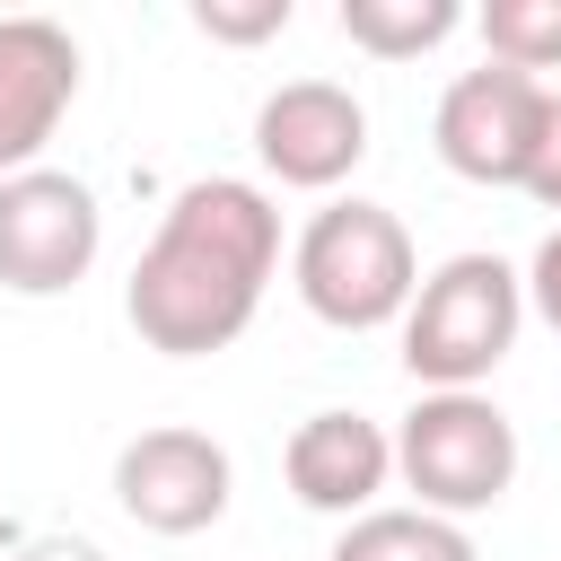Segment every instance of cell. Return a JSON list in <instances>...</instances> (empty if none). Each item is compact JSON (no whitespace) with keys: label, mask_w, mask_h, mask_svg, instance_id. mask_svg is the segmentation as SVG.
<instances>
[{"label":"cell","mask_w":561,"mask_h":561,"mask_svg":"<svg viewBox=\"0 0 561 561\" xmlns=\"http://www.w3.org/2000/svg\"><path fill=\"white\" fill-rule=\"evenodd\" d=\"M482 44H491V61H508V70H561V0H491L482 18Z\"/></svg>","instance_id":"obj_13"},{"label":"cell","mask_w":561,"mask_h":561,"mask_svg":"<svg viewBox=\"0 0 561 561\" xmlns=\"http://www.w3.org/2000/svg\"><path fill=\"white\" fill-rule=\"evenodd\" d=\"M526 307L561 333V228H552V237L535 245V263H526Z\"/></svg>","instance_id":"obj_15"},{"label":"cell","mask_w":561,"mask_h":561,"mask_svg":"<svg viewBox=\"0 0 561 561\" xmlns=\"http://www.w3.org/2000/svg\"><path fill=\"white\" fill-rule=\"evenodd\" d=\"M79 96V44L53 18H0V184L35 167Z\"/></svg>","instance_id":"obj_9"},{"label":"cell","mask_w":561,"mask_h":561,"mask_svg":"<svg viewBox=\"0 0 561 561\" xmlns=\"http://www.w3.org/2000/svg\"><path fill=\"white\" fill-rule=\"evenodd\" d=\"M324 561H482L473 535L456 517H430V508H368L342 526V543Z\"/></svg>","instance_id":"obj_11"},{"label":"cell","mask_w":561,"mask_h":561,"mask_svg":"<svg viewBox=\"0 0 561 561\" xmlns=\"http://www.w3.org/2000/svg\"><path fill=\"white\" fill-rule=\"evenodd\" d=\"M394 473L430 517L500 508L517 482V430L491 394H421L394 430Z\"/></svg>","instance_id":"obj_4"},{"label":"cell","mask_w":561,"mask_h":561,"mask_svg":"<svg viewBox=\"0 0 561 561\" xmlns=\"http://www.w3.org/2000/svg\"><path fill=\"white\" fill-rule=\"evenodd\" d=\"M456 26H465L456 0H342V35L377 61H412V53L447 44Z\"/></svg>","instance_id":"obj_12"},{"label":"cell","mask_w":561,"mask_h":561,"mask_svg":"<svg viewBox=\"0 0 561 561\" xmlns=\"http://www.w3.org/2000/svg\"><path fill=\"white\" fill-rule=\"evenodd\" d=\"M105 245V210L79 175L61 167H26L0 184V289L18 298H61L88 280Z\"/></svg>","instance_id":"obj_5"},{"label":"cell","mask_w":561,"mask_h":561,"mask_svg":"<svg viewBox=\"0 0 561 561\" xmlns=\"http://www.w3.org/2000/svg\"><path fill=\"white\" fill-rule=\"evenodd\" d=\"M526 193H535L543 210H561V96H552V114H543V149H535V175H526Z\"/></svg>","instance_id":"obj_16"},{"label":"cell","mask_w":561,"mask_h":561,"mask_svg":"<svg viewBox=\"0 0 561 561\" xmlns=\"http://www.w3.org/2000/svg\"><path fill=\"white\" fill-rule=\"evenodd\" d=\"M18 561H105L96 543H79V535H44V543H26Z\"/></svg>","instance_id":"obj_17"},{"label":"cell","mask_w":561,"mask_h":561,"mask_svg":"<svg viewBox=\"0 0 561 561\" xmlns=\"http://www.w3.org/2000/svg\"><path fill=\"white\" fill-rule=\"evenodd\" d=\"M228 491H237L228 447L210 430H184V421H158V430H140L114 456V500L149 535H202V526H219Z\"/></svg>","instance_id":"obj_7"},{"label":"cell","mask_w":561,"mask_h":561,"mask_svg":"<svg viewBox=\"0 0 561 561\" xmlns=\"http://www.w3.org/2000/svg\"><path fill=\"white\" fill-rule=\"evenodd\" d=\"M517 324L526 272H508L500 254H447L403 307V368L421 377V394H482V377L517 351Z\"/></svg>","instance_id":"obj_2"},{"label":"cell","mask_w":561,"mask_h":561,"mask_svg":"<svg viewBox=\"0 0 561 561\" xmlns=\"http://www.w3.org/2000/svg\"><path fill=\"white\" fill-rule=\"evenodd\" d=\"M193 26H202V35H219V44H263V35H280V26H289V0H245V9L202 0V9H193Z\"/></svg>","instance_id":"obj_14"},{"label":"cell","mask_w":561,"mask_h":561,"mask_svg":"<svg viewBox=\"0 0 561 561\" xmlns=\"http://www.w3.org/2000/svg\"><path fill=\"white\" fill-rule=\"evenodd\" d=\"M280 473H289L298 508H316V517H368L377 491L394 482V438L368 412H307L289 430Z\"/></svg>","instance_id":"obj_10"},{"label":"cell","mask_w":561,"mask_h":561,"mask_svg":"<svg viewBox=\"0 0 561 561\" xmlns=\"http://www.w3.org/2000/svg\"><path fill=\"white\" fill-rule=\"evenodd\" d=\"M254 158L298 193H333L368 158V105L342 79H289L254 105Z\"/></svg>","instance_id":"obj_8"},{"label":"cell","mask_w":561,"mask_h":561,"mask_svg":"<svg viewBox=\"0 0 561 561\" xmlns=\"http://www.w3.org/2000/svg\"><path fill=\"white\" fill-rule=\"evenodd\" d=\"M289 280H298L316 324L377 333V324H403V307L421 289V254H412V237L386 202H333V210L307 219V237L289 254Z\"/></svg>","instance_id":"obj_3"},{"label":"cell","mask_w":561,"mask_h":561,"mask_svg":"<svg viewBox=\"0 0 561 561\" xmlns=\"http://www.w3.org/2000/svg\"><path fill=\"white\" fill-rule=\"evenodd\" d=\"M272 263H280V210L263 184L245 175H202L167 202L158 237L140 245L131 263V289H123V316L149 351L167 359H210L228 351L263 289H272Z\"/></svg>","instance_id":"obj_1"},{"label":"cell","mask_w":561,"mask_h":561,"mask_svg":"<svg viewBox=\"0 0 561 561\" xmlns=\"http://www.w3.org/2000/svg\"><path fill=\"white\" fill-rule=\"evenodd\" d=\"M543 114H552V88L543 79H526L508 61H482V70H465L438 96V123L430 131H438L447 175H465V184H517L526 193L535 149H543Z\"/></svg>","instance_id":"obj_6"}]
</instances>
